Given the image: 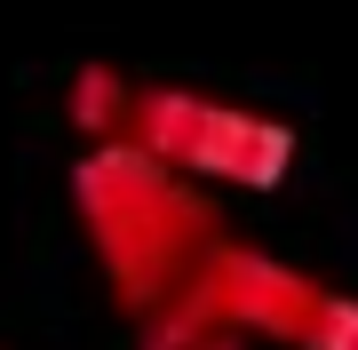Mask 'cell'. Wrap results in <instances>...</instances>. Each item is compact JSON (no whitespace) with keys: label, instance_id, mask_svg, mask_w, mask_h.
Listing matches in <instances>:
<instances>
[{"label":"cell","instance_id":"7a4b0ae2","mask_svg":"<svg viewBox=\"0 0 358 350\" xmlns=\"http://www.w3.org/2000/svg\"><path fill=\"white\" fill-rule=\"evenodd\" d=\"M136 152H152L159 168L183 183H231V191H279L294 168V128L255 104H223V96L176 88V80H143L136 88Z\"/></svg>","mask_w":358,"mask_h":350},{"label":"cell","instance_id":"277c9868","mask_svg":"<svg viewBox=\"0 0 358 350\" xmlns=\"http://www.w3.org/2000/svg\"><path fill=\"white\" fill-rule=\"evenodd\" d=\"M136 88H143V80L120 72V64H103V56L72 64V72H64V119H72V136H80V143H128V128H136Z\"/></svg>","mask_w":358,"mask_h":350},{"label":"cell","instance_id":"3957f363","mask_svg":"<svg viewBox=\"0 0 358 350\" xmlns=\"http://www.w3.org/2000/svg\"><path fill=\"white\" fill-rule=\"evenodd\" d=\"M199 286L271 350H358V295L271 255V247L223 239V255L207 263Z\"/></svg>","mask_w":358,"mask_h":350},{"label":"cell","instance_id":"6da1fadb","mask_svg":"<svg viewBox=\"0 0 358 350\" xmlns=\"http://www.w3.org/2000/svg\"><path fill=\"white\" fill-rule=\"evenodd\" d=\"M72 215L103 271V295L128 326L167 311L176 295H192L231 239L215 199L199 183H183L176 168H159L152 152H136V143H80Z\"/></svg>","mask_w":358,"mask_h":350},{"label":"cell","instance_id":"5b68a950","mask_svg":"<svg viewBox=\"0 0 358 350\" xmlns=\"http://www.w3.org/2000/svg\"><path fill=\"white\" fill-rule=\"evenodd\" d=\"M136 350H255V335H247L207 286H192V295H176L167 311H152L136 326Z\"/></svg>","mask_w":358,"mask_h":350}]
</instances>
